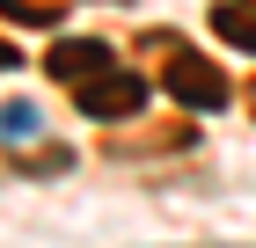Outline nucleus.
Masks as SVG:
<instances>
[{"instance_id": "obj_1", "label": "nucleus", "mask_w": 256, "mask_h": 248, "mask_svg": "<svg viewBox=\"0 0 256 248\" xmlns=\"http://www.w3.org/2000/svg\"><path fill=\"white\" fill-rule=\"evenodd\" d=\"M161 88H168L183 110H227V102H234V80L220 73L205 51H190V44H176V51H168V66H161Z\"/></svg>"}, {"instance_id": "obj_2", "label": "nucleus", "mask_w": 256, "mask_h": 248, "mask_svg": "<svg viewBox=\"0 0 256 248\" xmlns=\"http://www.w3.org/2000/svg\"><path fill=\"white\" fill-rule=\"evenodd\" d=\"M74 102L88 117H102V124H118V117H139V110H146V80L124 73V66H102V73L74 80Z\"/></svg>"}, {"instance_id": "obj_3", "label": "nucleus", "mask_w": 256, "mask_h": 248, "mask_svg": "<svg viewBox=\"0 0 256 248\" xmlns=\"http://www.w3.org/2000/svg\"><path fill=\"white\" fill-rule=\"evenodd\" d=\"M44 66H52V80H66V88H74V80L102 73V66H118V51H110V44H96V37H66V44H52V58H44Z\"/></svg>"}, {"instance_id": "obj_4", "label": "nucleus", "mask_w": 256, "mask_h": 248, "mask_svg": "<svg viewBox=\"0 0 256 248\" xmlns=\"http://www.w3.org/2000/svg\"><path fill=\"white\" fill-rule=\"evenodd\" d=\"M212 29L234 51H256V7H212Z\"/></svg>"}, {"instance_id": "obj_5", "label": "nucleus", "mask_w": 256, "mask_h": 248, "mask_svg": "<svg viewBox=\"0 0 256 248\" xmlns=\"http://www.w3.org/2000/svg\"><path fill=\"white\" fill-rule=\"evenodd\" d=\"M0 132H8V139H30V132H37V110H30V102H15V110L0 117Z\"/></svg>"}, {"instance_id": "obj_6", "label": "nucleus", "mask_w": 256, "mask_h": 248, "mask_svg": "<svg viewBox=\"0 0 256 248\" xmlns=\"http://www.w3.org/2000/svg\"><path fill=\"white\" fill-rule=\"evenodd\" d=\"M0 7H8L15 22H52V7H44V0H0Z\"/></svg>"}, {"instance_id": "obj_7", "label": "nucleus", "mask_w": 256, "mask_h": 248, "mask_svg": "<svg viewBox=\"0 0 256 248\" xmlns=\"http://www.w3.org/2000/svg\"><path fill=\"white\" fill-rule=\"evenodd\" d=\"M8 66H15V44H8V37H0V73H8Z\"/></svg>"}, {"instance_id": "obj_8", "label": "nucleus", "mask_w": 256, "mask_h": 248, "mask_svg": "<svg viewBox=\"0 0 256 248\" xmlns=\"http://www.w3.org/2000/svg\"><path fill=\"white\" fill-rule=\"evenodd\" d=\"M249 110H256V88H249Z\"/></svg>"}]
</instances>
